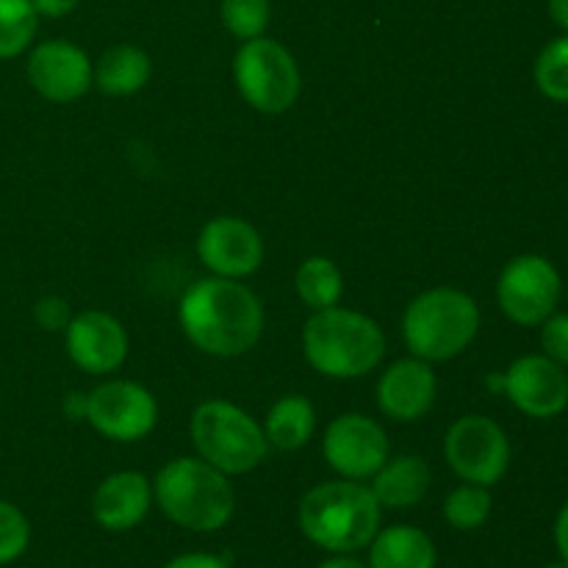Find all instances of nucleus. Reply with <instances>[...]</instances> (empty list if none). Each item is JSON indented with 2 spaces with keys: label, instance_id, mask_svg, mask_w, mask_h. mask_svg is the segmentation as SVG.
<instances>
[{
  "label": "nucleus",
  "instance_id": "obj_1",
  "mask_svg": "<svg viewBox=\"0 0 568 568\" xmlns=\"http://www.w3.org/2000/svg\"><path fill=\"white\" fill-rule=\"evenodd\" d=\"M178 320L200 353L239 358L261 342L264 305L242 281L211 275L186 288L178 305Z\"/></svg>",
  "mask_w": 568,
  "mask_h": 568
},
{
  "label": "nucleus",
  "instance_id": "obj_2",
  "mask_svg": "<svg viewBox=\"0 0 568 568\" xmlns=\"http://www.w3.org/2000/svg\"><path fill=\"white\" fill-rule=\"evenodd\" d=\"M381 503L361 480H333L311 488L297 508V525L311 544L333 555L366 549L381 530Z\"/></svg>",
  "mask_w": 568,
  "mask_h": 568
},
{
  "label": "nucleus",
  "instance_id": "obj_3",
  "mask_svg": "<svg viewBox=\"0 0 568 568\" xmlns=\"http://www.w3.org/2000/svg\"><path fill=\"white\" fill-rule=\"evenodd\" d=\"M303 353L320 375L333 381H358L377 369L386 355V333L372 316L333 305L314 311L305 322Z\"/></svg>",
  "mask_w": 568,
  "mask_h": 568
},
{
  "label": "nucleus",
  "instance_id": "obj_4",
  "mask_svg": "<svg viewBox=\"0 0 568 568\" xmlns=\"http://www.w3.org/2000/svg\"><path fill=\"white\" fill-rule=\"evenodd\" d=\"M153 499L172 525L192 532L222 530L236 510V491L227 475L200 455L161 466L153 480Z\"/></svg>",
  "mask_w": 568,
  "mask_h": 568
},
{
  "label": "nucleus",
  "instance_id": "obj_5",
  "mask_svg": "<svg viewBox=\"0 0 568 568\" xmlns=\"http://www.w3.org/2000/svg\"><path fill=\"white\" fill-rule=\"evenodd\" d=\"M480 331L475 297L453 286L427 288L414 297L403 316L405 347L414 358L442 364L464 353Z\"/></svg>",
  "mask_w": 568,
  "mask_h": 568
},
{
  "label": "nucleus",
  "instance_id": "obj_6",
  "mask_svg": "<svg viewBox=\"0 0 568 568\" xmlns=\"http://www.w3.org/2000/svg\"><path fill=\"white\" fill-rule=\"evenodd\" d=\"M189 436L200 458L225 471L227 477L258 469L272 449L264 427L227 399L200 403L189 419Z\"/></svg>",
  "mask_w": 568,
  "mask_h": 568
},
{
  "label": "nucleus",
  "instance_id": "obj_7",
  "mask_svg": "<svg viewBox=\"0 0 568 568\" xmlns=\"http://www.w3.org/2000/svg\"><path fill=\"white\" fill-rule=\"evenodd\" d=\"M239 94L261 114H286L300 98L303 75L292 50L270 37L247 39L233 55Z\"/></svg>",
  "mask_w": 568,
  "mask_h": 568
},
{
  "label": "nucleus",
  "instance_id": "obj_8",
  "mask_svg": "<svg viewBox=\"0 0 568 568\" xmlns=\"http://www.w3.org/2000/svg\"><path fill=\"white\" fill-rule=\"evenodd\" d=\"M444 455L460 480L491 488L510 466L508 433L488 416H460L444 436Z\"/></svg>",
  "mask_w": 568,
  "mask_h": 568
},
{
  "label": "nucleus",
  "instance_id": "obj_9",
  "mask_svg": "<svg viewBox=\"0 0 568 568\" xmlns=\"http://www.w3.org/2000/svg\"><path fill=\"white\" fill-rule=\"evenodd\" d=\"M560 272L544 255L525 253L505 264L497 283V303L510 322L521 327H538L558 308Z\"/></svg>",
  "mask_w": 568,
  "mask_h": 568
},
{
  "label": "nucleus",
  "instance_id": "obj_10",
  "mask_svg": "<svg viewBox=\"0 0 568 568\" xmlns=\"http://www.w3.org/2000/svg\"><path fill=\"white\" fill-rule=\"evenodd\" d=\"M87 422L109 442H142L155 430L159 403L142 383L105 381L87 394Z\"/></svg>",
  "mask_w": 568,
  "mask_h": 568
},
{
  "label": "nucleus",
  "instance_id": "obj_11",
  "mask_svg": "<svg viewBox=\"0 0 568 568\" xmlns=\"http://www.w3.org/2000/svg\"><path fill=\"white\" fill-rule=\"evenodd\" d=\"M327 466L344 480H372L392 458L386 430L366 414H342L327 425L322 438Z\"/></svg>",
  "mask_w": 568,
  "mask_h": 568
},
{
  "label": "nucleus",
  "instance_id": "obj_12",
  "mask_svg": "<svg viewBox=\"0 0 568 568\" xmlns=\"http://www.w3.org/2000/svg\"><path fill=\"white\" fill-rule=\"evenodd\" d=\"M197 255L211 275L244 281L264 264V239L242 216H214L200 231Z\"/></svg>",
  "mask_w": 568,
  "mask_h": 568
},
{
  "label": "nucleus",
  "instance_id": "obj_13",
  "mask_svg": "<svg viewBox=\"0 0 568 568\" xmlns=\"http://www.w3.org/2000/svg\"><path fill=\"white\" fill-rule=\"evenodd\" d=\"M92 59L70 39L39 42L28 55V83L50 103H72L92 89Z\"/></svg>",
  "mask_w": 568,
  "mask_h": 568
},
{
  "label": "nucleus",
  "instance_id": "obj_14",
  "mask_svg": "<svg viewBox=\"0 0 568 568\" xmlns=\"http://www.w3.org/2000/svg\"><path fill=\"white\" fill-rule=\"evenodd\" d=\"M510 403L532 419H555L568 408V375L547 355H521L503 372Z\"/></svg>",
  "mask_w": 568,
  "mask_h": 568
},
{
  "label": "nucleus",
  "instance_id": "obj_15",
  "mask_svg": "<svg viewBox=\"0 0 568 568\" xmlns=\"http://www.w3.org/2000/svg\"><path fill=\"white\" fill-rule=\"evenodd\" d=\"M67 355L87 375H111L128 361V333L105 311H81L64 327Z\"/></svg>",
  "mask_w": 568,
  "mask_h": 568
},
{
  "label": "nucleus",
  "instance_id": "obj_16",
  "mask_svg": "<svg viewBox=\"0 0 568 568\" xmlns=\"http://www.w3.org/2000/svg\"><path fill=\"white\" fill-rule=\"evenodd\" d=\"M438 397V377L422 358L394 361L377 381V408L392 422L408 425L430 414Z\"/></svg>",
  "mask_w": 568,
  "mask_h": 568
},
{
  "label": "nucleus",
  "instance_id": "obj_17",
  "mask_svg": "<svg viewBox=\"0 0 568 568\" xmlns=\"http://www.w3.org/2000/svg\"><path fill=\"white\" fill-rule=\"evenodd\" d=\"M153 503V483L142 471H114L105 477L92 497V516L103 530L125 532L142 525Z\"/></svg>",
  "mask_w": 568,
  "mask_h": 568
},
{
  "label": "nucleus",
  "instance_id": "obj_18",
  "mask_svg": "<svg viewBox=\"0 0 568 568\" xmlns=\"http://www.w3.org/2000/svg\"><path fill=\"white\" fill-rule=\"evenodd\" d=\"M369 488L381 508H414L430 491V466L419 455H397L372 475Z\"/></svg>",
  "mask_w": 568,
  "mask_h": 568
},
{
  "label": "nucleus",
  "instance_id": "obj_19",
  "mask_svg": "<svg viewBox=\"0 0 568 568\" xmlns=\"http://www.w3.org/2000/svg\"><path fill=\"white\" fill-rule=\"evenodd\" d=\"M436 544L419 527H386L369 544V568H436Z\"/></svg>",
  "mask_w": 568,
  "mask_h": 568
},
{
  "label": "nucleus",
  "instance_id": "obj_20",
  "mask_svg": "<svg viewBox=\"0 0 568 568\" xmlns=\"http://www.w3.org/2000/svg\"><path fill=\"white\" fill-rule=\"evenodd\" d=\"M153 61L136 44H114L98 59L92 70V87L111 98H128L148 87Z\"/></svg>",
  "mask_w": 568,
  "mask_h": 568
},
{
  "label": "nucleus",
  "instance_id": "obj_21",
  "mask_svg": "<svg viewBox=\"0 0 568 568\" xmlns=\"http://www.w3.org/2000/svg\"><path fill=\"white\" fill-rule=\"evenodd\" d=\"M316 430V410L303 394H286L270 408L264 419V436L270 447L294 453L311 442Z\"/></svg>",
  "mask_w": 568,
  "mask_h": 568
},
{
  "label": "nucleus",
  "instance_id": "obj_22",
  "mask_svg": "<svg viewBox=\"0 0 568 568\" xmlns=\"http://www.w3.org/2000/svg\"><path fill=\"white\" fill-rule=\"evenodd\" d=\"M294 288H297V297L303 300V305H308L311 311L333 308L344 294L342 270L325 255H311L297 266Z\"/></svg>",
  "mask_w": 568,
  "mask_h": 568
},
{
  "label": "nucleus",
  "instance_id": "obj_23",
  "mask_svg": "<svg viewBox=\"0 0 568 568\" xmlns=\"http://www.w3.org/2000/svg\"><path fill=\"white\" fill-rule=\"evenodd\" d=\"M37 31L39 14L31 0H0V61L26 53Z\"/></svg>",
  "mask_w": 568,
  "mask_h": 568
},
{
  "label": "nucleus",
  "instance_id": "obj_24",
  "mask_svg": "<svg viewBox=\"0 0 568 568\" xmlns=\"http://www.w3.org/2000/svg\"><path fill=\"white\" fill-rule=\"evenodd\" d=\"M491 494L486 486H475V483H464V486L453 488L444 499V519L455 527V530H477L491 516Z\"/></svg>",
  "mask_w": 568,
  "mask_h": 568
},
{
  "label": "nucleus",
  "instance_id": "obj_25",
  "mask_svg": "<svg viewBox=\"0 0 568 568\" xmlns=\"http://www.w3.org/2000/svg\"><path fill=\"white\" fill-rule=\"evenodd\" d=\"M536 87L544 98L555 103H568V33L552 39L536 59Z\"/></svg>",
  "mask_w": 568,
  "mask_h": 568
},
{
  "label": "nucleus",
  "instance_id": "obj_26",
  "mask_svg": "<svg viewBox=\"0 0 568 568\" xmlns=\"http://www.w3.org/2000/svg\"><path fill=\"white\" fill-rule=\"evenodd\" d=\"M220 20L227 28V33L242 42L247 39L264 37L272 20L270 0H222Z\"/></svg>",
  "mask_w": 568,
  "mask_h": 568
},
{
  "label": "nucleus",
  "instance_id": "obj_27",
  "mask_svg": "<svg viewBox=\"0 0 568 568\" xmlns=\"http://www.w3.org/2000/svg\"><path fill=\"white\" fill-rule=\"evenodd\" d=\"M31 541V525L17 505L0 499V566L22 558Z\"/></svg>",
  "mask_w": 568,
  "mask_h": 568
},
{
  "label": "nucleus",
  "instance_id": "obj_28",
  "mask_svg": "<svg viewBox=\"0 0 568 568\" xmlns=\"http://www.w3.org/2000/svg\"><path fill=\"white\" fill-rule=\"evenodd\" d=\"M541 347L555 364L568 366V314H552L541 322Z\"/></svg>",
  "mask_w": 568,
  "mask_h": 568
},
{
  "label": "nucleus",
  "instance_id": "obj_29",
  "mask_svg": "<svg viewBox=\"0 0 568 568\" xmlns=\"http://www.w3.org/2000/svg\"><path fill=\"white\" fill-rule=\"evenodd\" d=\"M33 320H37L39 327H44V331H64L67 322H70L72 316L61 297H42L33 305Z\"/></svg>",
  "mask_w": 568,
  "mask_h": 568
},
{
  "label": "nucleus",
  "instance_id": "obj_30",
  "mask_svg": "<svg viewBox=\"0 0 568 568\" xmlns=\"http://www.w3.org/2000/svg\"><path fill=\"white\" fill-rule=\"evenodd\" d=\"M164 568H231L220 555H209V552H186L172 558Z\"/></svg>",
  "mask_w": 568,
  "mask_h": 568
},
{
  "label": "nucleus",
  "instance_id": "obj_31",
  "mask_svg": "<svg viewBox=\"0 0 568 568\" xmlns=\"http://www.w3.org/2000/svg\"><path fill=\"white\" fill-rule=\"evenodd\" d=\"M33 9L39 17H48V20H59V17L72 14V11L81 6V0H31Z\"/></svg>",
  "mask_w": 568,
  "mask_h": 568
},
{
  "label": "nucleus",
  "instance_id": "obj_32",
  "mask_svg": "<svg viewBox=\"0 0 568 568\" xmlns=\"http://www.w3.org/2000/svg\"><path fill=\"white\" fill-rule=\"evenodd\" d=\"M555 544H558L560 560L568 564V503L560 508L558 519H555Z\"/></svg>",
  "mask_w": 568,
  "mask_h": 568
},
{
  "label": "nucleus",
  "instance_id": "obj_33",
  "mask_svg": "<svg viewBox=\"0 0 568 568\" xmlns=\"http://www.w3.org/2000/svg\"><path fill=\"white\" fill-rule=\"evenodd\" d=\"M64 414L70 416V419H87V397L72 392L70 397L64 399Z\"/></svg>",
  "mask_w": 568,
  "mask_h": 568
},
{
  "label": "nucleus",
  "instance_id": "obj_34",
  "mask_svg": "<svg viewBox=\"0 0 568 568\" xmlns=\"http://www.w3.org/2000/svg\"><path fill=\"white\" fill-rule=\"evenodd\" d=\"M549 17L560 31L568 33V0H549Z\"/></svg>",
  "mask_w": 568,
  "mask_h": 568
},
{
  "label": "nucleus",
  "instance_id": "obj_35",
  "mask_svg": "<svg viewBox=\"0 0 568 568\" xmlns=\"http://www.w3.org/2000/svg\"><path fill=\"white\" fill-rule=\"evenodd\" d=\"M320 568H369L366 564H361V560L349 558V555H336V558L325 560Z\"/></svg>",
  "mask_w": 568,
  "mask_h": 568
},
{
  "label": "nucleus",
  "instance_id": "obj_36",
  "mask_svg": "<svg viewBox=\"0 0 568 568\" xmlns=\"http://www.w3.org/2000/svg\"><path fill=\"white\" fill-rule=\"evenodd\" d=\"M547 568H568V564H564V560H560V564H549Z\"/></svg>",
  "mask_w": 568,
  "mask_h": 568
}]
</instances>
